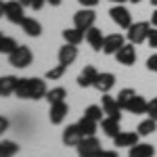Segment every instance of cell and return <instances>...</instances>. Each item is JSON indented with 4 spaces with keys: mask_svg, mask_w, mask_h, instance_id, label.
Wrapping results in <instances>:
<instances>
[{
    "mask_svg": "<svg viewBox=\"0 0 157 157\" xmlns=\"http://www.w3.org/2000/svg\"><path fill=\"white\" fill-rule=\"evenodd\" d=\"M65 69H67V65L59 63L57 67H52V69L46 71V80H61V78H63V73H65Z\"/></svg>",
    "mask_w": 157,
    "mask_h": 157,
    "instance_id": "obj_31",
    "label": "cell"
},
{
    "mask_svg": "<svg viewBox=\"0 0 157 157\" xmlns=\"http://www.w3.org/2000/svg\"><path fill=\"white\" fill-rule=\"evenodd\" d=\"M82 138H84V134H82V130H80L78 124H71V126H67V128L63 130V145L78 147Z\"/></svg>",
    "mask_w": 157,
    "mask_h": 157,
    "instance_id": "obj_10",
    "label": "cell"
},
{
    "mask_svg": "<svg viewBox=\"0 0 157 157\" xmlns=\"http://www.w3.org/2000/svg\"><path fill=\"white\" fill-rule=\"evenodd\" d=\"M97 157H117V151H101Z\"/></svg>",
    "mask_w": 157,
    "mask_h": 157,
    "instance_id": "obj_38",
    "label": "cell"
},
{
    "mask_svg": "<svg viewBox=\"0 0 157 157\" xmlns=\"http://www.w3.org/2000/svg\"><path fill=\"white\" fill-rule=\"evenodd\" d=\"M21 4H25V6H29V0H19Z\"/></svg>",
    "mask_w": 157,
    "mask_h": 157,
    "instance_id": "obj_43",
    "label": "cell"
},
{
    "mask_svg": "<svg viewBox=\"0 0 157 157\" xmlns=\"http://www.w3.org/2000/svg\"><path fill=\"white\" fill-rule=\"evenodd\" d=\"M4 15H6V2H2V0H0V19H2Z\"/></svg>",
    "mask_w": 157,
    "mask_h": 157,
    "instance_id": "obj_39",
    "label": "cell"
},
{
    "mask_svg": "<svg viewBox=\"0 0 157 157\" xmlns=\"http://www.w3.org/2000/svg\"><path fill=\"white\" fill-rule=\"evenodd\" d=\"M113 4H124V2H128V0H111Z\"/></svg>",
    "mask_w": 157,
    "mask_h": 157,
    "instance_id": "obj_42",
    "label": "cell"
},
{
    "mask_svg": "<svg viewBox=\"0 0 157 157\" xmlns=\"http://www.w3.org/2000/svg\"><path fill=\"white\" fill-rule=\"evenodd\" d=\"M32 61H34V55H32L29 46H25V44H19V46L9 55V63H11L13 67H17V69H25V67H29Z\"/></svg>",
    "mask_w": 157,
    "mask_h": 157,
    "instance_id": "obj_2",
    "label": "cell"
},
{
    "mask_svg": "<svg viewBox=\"0 0 157 157\" xmlns=\"http://www.w3.org/2000/svg\"><path fill=\"white\" fill-rule=\"evenodd\" d=\"M19 149H21V147L17 145L15 140H0V155L15 157L17 153H19Z\"/></svg>",
    "mask_w": 157,
    "mask_h": 157,
    "instance_id": "obj_26",
    "label": "cell"
},
{
    "mask_svg": "<svg viewBox=\"0 0 157 157\" xmlns=\"http://www.w3.org/2000/svg\"><path fill=\"white\" fill-rule=\"evenodd\" d=\"M0 157H4V155H0Z\"/></svg>",
    "mask_w": 157,
    "mask_h": 157,
    "instance_id": "obj_47",
    "label": "cell"
},
{
    "mask_svg": "<svg viewBox=\"0 0 157 157\" xmlns=\"http://www.w3.org/2000/svg\"><path fill=\"white\" fill-rule=\"evenodd\" d=\"M17 46H19V44H17V40H13V38H9V36H2V38H0V52H2V55H11Z\"/></svg>",
    "mask_w": 157,
    "mask_h": 157,
    "instance_id": "obj_29",
    "label": "cell"
},
{
    "mask_svg": "<svg viewBox=\"0 0 157 157\" xmlns=\"http://www.w3.org/2000/svg\"><path fill=\"white\" fill-rule=\"evenodd\" d=\"M124 44H126V38L121 36V34H109V36H105L103 52H105V55H115Z\"/></svg>",
    "mask_w": 157,
    "mask_h": 157,
    "instance_id": "obj_11",
    "label": "cell"
},
{
    "mask_svg": "<svg viewBox=\"0 0 157 157\" xmlns=\"http://www.w3.org/2000/svg\"><path fill=\"white\" fill-rule=\"evenodd\" d=\"M97 21V13L92 11V9H80V11L73 15V25L75 27H80V29H88V27H92Z\"/></svg>",
    "mask_w": 157,
    "mask_h": 157,
    "instance_id": "obj_6",
    "label": "cell"
},
{
    "mask_svg": "<svg viewBox=\"0 0 157 157\" xmlns=\"http://www.w3.org/2000/svg\"><path fill=\"white\" fill-rule=\"evenodd\" d=\"M151 25H155V27H157V9L153 11V15H151Z\"/></svg>",
    "mask_w": 157,
    "mask_h": 157,
    "instance_id": "obj_40",
    "label": "cell"
},
{
    "mask_svg": "<svg viewBox=\"0 0 157 157\" xmlns=\"http://www.w3.org/2000/svg\"><path fill=\"white\" fill-rule=\"evenodd\" d=\"M153 155H155V147L149 145V143H136L128 151V157H153Z\"/></svg>",
    "mask_w": 157,
    "mask_h": 157,
    "instance_id": "obj_20",
    "label": "cell"
},
{
    "mask_svg": "<svg viewBox=\"0 0 157 157\" xmlns=\"http://www.w3.org/2000/svg\"><path fill=\"white\" fill-rule=\"evenodd\" d=\"M46 92H48L46 82L40 80V78H19L17 90H15V94H17L19 98H34V101L44 98Z\"/></svg>",
    "mask_w": 157,
    "mask_h": 157,
    "instance_id": "obj_1",
    "label": "cell"
},
{
    "mask_svg": "<svg viewBox=\"0 0 157 157\" xmlns=\"http://www.w3.org/2000/svg\"><path fill=\"white\" fill-rule=\"evenodd\" d=\"M11 23L21 25V21L25 19V4H21L19 0H11L6 2V15H4Z\"/></svg>",
    "mask_w": 157,
    "mask_h": 157,
    "instance_id": "obj_7",
    "label": "cell"
},
{
    "mask_svg": "<svg viewBox=\"0 0 157 157\" xmlns=\"http://www.w3.org/2000/svg\"><path fill=\"white\" fill-rule=\"evenodd\" d=\"M97 75H98V71L94 69V65H86L84 69L80 71V75H78V86H80V88H90V86H94Z\"/></svg>",
    "mask_w": 157,
    "mask_h": 157,
    "instance_id": "obj_15",
    "label": "cell"
},
{
    "mask_svg": "<svg viewBox=\"0 0 157 157\" xmlns=\"http://www.w3.org/2000/svg\"><path fill=\"white\" fill-rule=\"evenodd\" d=\"M103 111H105V115L107 117H115V120H121V107H120V103H117V98H113V97H109V92H105L103 94Z\"/></svg>",
    "mask_w": 157,
    "mask_h": 157,
    "instance_id": "obj_9",
    "label": "cell"
},
{
    "mask_svg": "<svg viewBox=\"0 0 157 157\" xmlns=\"http://www.w3.org/2000/svg\"><path fill=\"white\" fill-rule=\"evenodd\" d=\"M67 97V90L63 88V86H55V88H50L48 92H46V101H48V105H55V103H61V101H65Z\"/></svg>",
    "mask_w": 157,
    "mask_h": 157,
    "instance_id": "obj_24",
    "label": "cell"
},
{
    "mask_svg": "<svg viewBox=\"0 0 157 157\" xmlns=\"http://www.w3.org/2000/svg\"><path fill=\"white\" fill-rule=\"evenodd\" d=\"M113 86H115V75L109 73V71H103V73H98V75H97V80H94V86H92V88H97L101 94H105V92H109Z\"/></svg>",
    "mask_w": 157,
    "mask_h": 157,
    "instance_id": "obj_14",
    "label": "cell"
},
{
    "mask_svg": "<svg viewBox=\"0 0 157 157\" xmlns=\"http://www.w3.org/2000/svg\"><path fill=\"white\" fill-rule=\"evenodd\" d=\"M103 113H105V111H103V107H98V105H90V107H86V111H84L86 117H90V120L98 121V124L105 120V117H103Z\"/></svg>",
    "mask_w": 157,
    "mask_h": 157,
    "instance_id": "obj_30",
    "label": "cell"
},
{
    "mask_svg": "<svg viewBox=\"0 0 157 157\" xmlns=\"http://www.w3.org/2000/svg\"><path fill=\"white\" fill-rule=\"evenodd\" d=\"M17 82H19V78H15V75H2L0 78V97H11V94H15Z\"/></svg>",
    "mask_w": 157,
    "mask_h": 157,
    "instance_id": "obj_19",
    "label": "cell"
},
{
    "mask_svg": "<svg viewBox=\"0 0 157 157\" xmlns=\"http://www.w3.org/2000/svg\"><path fill=\"white\" fill-rule=\"evenodd\" d=\"M0 38H2V32H0Z\"/></svg>",
    "mask_w": 157,
    "mask_h": 157,
    "instance_id": "obj_46",
    "label": "cell"
},
{
    "mask_svg": "<svg viewBox=\"0 0 157 157\" xmlns=\"http://www.w3.org/2000/svg\"><path fill=\"white\" fill-rule=\"evenodd\" d=\"M147 105H149V101H145V97H138L136 94L126 111L128 113H134V115H143V113H147Z\"/></svg>",
    "mask_w": 157,
    "mask_h": 157,
    "instance_id": "obj_23",
    "label": "cell"
},
{
    "mask_svg": "<svg viewBox=\"0 0 157 157\" xmlns=\"http://www.w3.org/2000/svg\"><path fill=\"white\" fill-rule=\"evenodd\" d=\"M138 138H140L138 132H120L115 138H113V145L120 147V149L121 147H128V149H130V147H134L136 143H138Z\"/></svg>",
    "mask_w": 157,
    "mask_h": 157,
    "instance_id": "obj_18",
    "label": "cell"
},
{
    "mask_svg": "<svg viewBox=\"0 0 157 157\" xmlns=\"http://www.w3.org/2000/svg\"><path fill=\"white\" fill-rule=\"evenodd\" d=\"M155 130H157V121L153 120V117H149V120L140 121V124H138V128H136V132L140 134V136H151Z\"/></svg>",
    "mask_w": 157,
    "mask_h": 157,
    "instance_id": "obj_28",
    "label": "cell"
},
{
    "mask_svg": "<svg viewBox=\"0 0 157 157\" xmlns=\"http://www.w3.org/2000/svg\"><path fill=\"white\" fill-rule=\"evenodd\" d=\"M109 15H111L113 23L117 25L120 29H128V27L132 25V15H130V11H128L124 4H115V6L109 11Z\"/></svg>",
    "mask_w": 157,
    "mask_h": 157,
    "instance_id": "obj_5",
    "label": "cell"
},
{
    "mask_svg": "<svg viewBox=\"0 0 157 157\" xmlns=\"http://www.w3.org/2000/svg\"><path fill=\"white\" fill-rule=\"evenodd\" d=\"M86 42L92 46V50L94 52H101L103 50V44H105V36H103V32L98 29V27H88L86 29Z\"/></svg>",
    "mask_w": 157,
    "mask_h": 157,
    "instance_id": "obj_12",
    "label": "cell"
},
{
    "mask_svg": "<svg viewBox=\"0 0 157 157\" xmlns=\"http://www.w3.org/2000/svg\"><path fill=\"white\" fill-rule=\"evenodd\" d=\"M67 113H69V107H67V103H65V101H61V103H55V105H50V113H48L50 124H55V126L63 124V120L67 117Z\"/></svg>",
    "mask_w": 157,
    "mask_h": 157,
    "instance_id": "obj_13",
    "label": "cell"
},
{
    "mask_svg": "<svg viewBox=\"0 0 157 157\" xmlns=\"http://www.w3.org/2000/svg\"><path fill=\"white\" fill-rule=\"evenodd\" d=\"M151 34V23H147V21H136L128 27V42H132V44H143L147 42V38Z\"/></svg>",
    "mask_w": 157,
    "mask_h": 157,
    "instance_id": "obj_3",
    "label": "cell"
},
{
    "mask_svg": "<svg viewBox=\"0 0 157 157\" xmlns=\"http://www.w3.org/2000/svg\"><path fill=\"white\" fill-rule=\"evenodd\" d=\"M75 149H78V155L80 157H97L103 151V147H101L97 136H84Z\"/></svg>",
    "mask_w": 157,
    "mask_h": 157,
    "instance_id": "obj_4",
    "label": "cell"
},
{
    "mask_svg": "<svg viewBox=\"0 0 157 157\" xmlns=\"http://www.w3.org/2000/svg\"><path fill=\"white\" fill-rule=\"evenodd\" d=\"M97 124L98 121L90 120V117H86V115H82V120L78 121V126H80V130H82L84 136H94V134H97Z\"/></svg>",
    "mask_w": 157,
    "mask_h": 157,
    "instance_id": "obj_25",
    "label": "cell"
},
{
    "mask_svg": "<svg viewBox=\"0 0 157 157\" xmlns=\"http://www.w3.org/2000/svg\"><path fill=\"white\" fill-rule=\"evenodd\" d=\"M63 40H65L67 44L78 46V44H82V42L86 40V32H84V29H80V27H75V25H73L71 29L67 27V29H63Z\"/></svg>",
    "mask_w": 157,
    "mask_h": 157,
    "instance_id": "obj_16",
    "label": "cell"
},
{
    "mask_svg": "<svg viewBox=\"0 0 157 157\" xmlns=\"http://www.w3.org/2000/svg\"><path fill=\"white\" fill-rule=\"evenodd\" d=\"M21 29H23L29 38H38L42 34V25H40V21H36L34 17H25L23 21H21Z\"/></svg>",
    "mask_w": 157,
    "mask_h": 157,
    "instance_id": "obj_21",
    "label": "cell"
},
{
    "mask_svg": "<svg viewBox=\"0 0 157 157\" xmlns=\"http://www.w3.org/2000/svg\"><path fill=\"white\" fill-rule=\"evenodd\" d=\"M6 130H9V120L0 115V136H2V134L6 132Z\"/></svg>",
    "mask_w": 157,
    "mask_h": 157,
    "instance_id": "obj_37",
    "label": "cell"
},
{
    "mask_svg": "<svg viewBox=\"0 0 157 157\" xmlns=\"http://www.w3.org/2000/svg\"><path fill=\"white\" fill-rule=\"evenodd\" d=\"M147 69L153 71V73H157V55H151V57L147 59Z\"/></svg>",
    "mask_w": 157,
    "mask_h": 157,
    "instance_id": "obj_33",
    "label": "cell"
},
{
    "mask_svg": "<svg viewBox=\"0 0 157 157\" xmlns=\"http://www.w3.org/2000/svg\"><path fill=\"white\" fill-rule=\"evenodd\" d=\"M44 4H46V0H29V9H34V11H40Z\"/></svg>",
    "mask_w": 157,
    "mask_h": 157,
    "instance_id": "obj_35",
    "label": "cell"
},
{
    "mask_svg": "<svg viewBox=\"0 0 157 157\" xmlns=\"http://www.w3.org/2000/svg\"><path fill=\"white\" fill-rule=\"evenodd\" d=\"M80 4H82V9H94L98 4V0H78Z\"/></svg>",
    "mask_w": 157,
    "mask_h": 157,
    "instance_id": "obj_36",
    "label": "cell"
},
{
    "mask_svg": "<svg viewBox=\"0 0 157 157\" xmlns=\"http://www.w3.org/2000/svg\"><path fill=\"white\" fill-rule=\"evenodd\" d=\"M147 42H149V46L157 48V29H151V34H149V38H147Z\"/></svg>",
    "mask_w": 157,
    "mask_h": 157,
    "instance_id": "obj_34",
    "label": "cell"
},
{
    "mask_svg": "<svg viewBox=\"0 0 157 157\" xmlns=\"http://www.w3.org/2000/svg\"><path fill=\"white\" fill-rule=\"evenodd\" d=\"M136 97V90H132V88H121L120 94H117V103H120L121 109H128V105L132 103V98Z\"/></svg>",
    "mask_w": 157,
    "mask_h": 157,
    "instance_id": "obj_27",
    "label": "cell"
},
{
    "mask_svg": "<svg viewBox=\"0 0 157 157\" xmlns=\"http://www.w3.org/2000/svg\"><path fill=\"white\" fill-rule=\"evenodd\" d=\"M78 59V46H73V44H63L59 48V63H63V65H71L73 61Z\"/></svg>",
    "mask_w": 157,
    "mask_h": 157,
    "instance_id": "obj_17",
    "label": "cell"
},
{
    "mask_svg": "<svg viewBox=\"0 0 157 157\" xmlns=\"http://www.w3.org/2000/svg\"><path fill=\"white\" fill-rule=\"evenodd\" d=\"M115 59H117V63H121V65H126V67H130V65H134L136 63V48H134L132 42H128V44H124L115 55H113Z\"/></svg>",
    "mask_w": 157,
    "mask_h": 157,
    "instance_id": "obj_8",
    "label": "cell"
},
{
    "mask_svg": "<svg viewBox=\"0 0 157 157\" xmlns=\"http://www.w3.org/2000/svg\"><path fill=\"white\" fill-rule=\"evenodd\" d=\"M147 115L157 121V97H153L149 101V105H147Z\"/></svg>",
    "mask_w": 157,
    "mask_h": 157,
    "instance_id": "obj_32",
    "label": "cell"
},
{
    "mask_svg": "<svg viewBox=\"0 0 157 157\" xmlns=\"http://www.w3.org/2000/svg\"><path fill=\"white\" fill-rule=\"evenodd\" d=\"M50 6H61V0H46Z\"/></svg>",
    "mask_w": 157,
    "mask_h": 157,
    "instance_id": "obj_41",
    "label": "cell"
},
{
    "mask_svg": "<svg viewBox=\"0 0 157 157\" xmlns=\"http://www.w3.org/2000/svg\"><path fill=\"white\" fill-rule=\"evenodd\" d=\"M151 4H153V6H155V9H157V0H151Z\"/></svg>",
    "mask_w": 157,
    "mask_h": 157,
    "instance_id": "obj_44",
    "label": "cell"
},
{
    "mask_svg": "<svg viewBox=\"0 0 157 157\" xmlns=\"http://www.w3.org/2000/svg\"><path fill=\"white\" fill-rule=\"evenodd\" d=\"M101 126H103L105 136H109V138H115V136L121 132L120 130V120H115V117H105V120L101 121Z\"/></svg>",
    "mask_w": 157,
    "mask_h": 157,
    "instance_id": "obj_22",
    "label": "cell"
},
{
    "mask_svg": "<svg viewBox=\"0 0 157 157\" xmlns=\"http://www.w3.org/2000/svg\"><path fill=\"white\" fill-rule=\"evenodd\" d=\"M130 2H134V4H138V2H143V0H130Z\"/></svg>",
    "mask_w": 157,
    "mask_h": 157,
    "instance_id": "obj_45",
    "label": "cell"
}]
</instances>
